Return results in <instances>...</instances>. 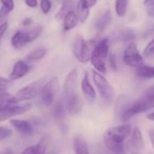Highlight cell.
Wrapping results in <instances>:
<instances>
[{"label": "cell", "instance_id": "1", "mask_svg": "<svg viewBox=\"0 0 154 154\" xmlns=\"http://www.w3.org/2000/svg\"><path fill=\"white\" fill-rule=\"evenodd\" d=\"M130 125H122L109 128L104 134V143L113 154L125 153V141L131 135Z\"/></svg>", "mask_w": 154, "mask_h": 154}, {"label": "cell", "instance_id": "2", "mask_svg": "<svg viewBox=\"0 0 154 154\" xmlns=\"http://www.w3.org/2000/svg\"><path fill=\"white\" fill-rule=\"evenodd\" d=\"M109 46L110 40L108 38L102 39L97 42L90 57V61L95 70L101 74L106 73V60L109 55Z\"/></svg>", "mask_w": 154, "mask_h": 154}, {"label": "cell", "instance_id": "3", "mask_svg": "<svg viewBox=\"0 0 154 154\" xmlns=\"http://www.w3.org/2000/svg\"><path fill=\"white\" fill-rule=\"evenodd\" d=\"M97 43V42L95 40L86 41L82 35L78 34L74 40L72 47V52L76 60L81 63L88 62Z\"/></svg>", "mask_w": 154, "mask_h": 154}, {"label": "cell", "instance_id": "4", "mask_svg": "<svg viewBox=\"0 0 154 154\" xmlns=\"http://www.w3.org/2000/svg\"><path fill=\"white\" fill-rule=\"evenodd\" d=\"M46 83V79H40L36 81L32 82L31 84L19 89L14 96L16 100L19 102H23L27 100L33 99L41 95V92Z\"/></svg>", "mask_w": 154, "mask_h": 154}, {"label": "cell", "instance_id": "5", "mask_svg": "<svg viewBox=\"0 0 154 154\" xmlns=\"http://www.w3.org/2000/svg\"><path fill=\"white\" fill-rule=\"evenodd\" d=\"M92 79H93V82H94L95 86L97 87L101 97L106 102L111 103L114 98L115 92H114L113 87L110 85V83L106 79V77L103 74H101L100 72H98L97 70H93L92 71Z\"/></svg>", "mask_w": 154, "mask_h": 154}, {"label": "cell", "instance_id": "6", "mask_svg": "<svg viewBox=\"0 0 154 154\" xmlns=\"http://www.w3.org/2000/svg\"><path fill=\"white\" fill-rule=\"evenodd\" d=\"M123 60L125 65L131 68L138 69L143 65H145L144 59L141 52L138 50L137 44L134 42H129L126 49L124 51Z\"/></svg>", "mask_w": 154, "mask_h": 154}, {"label": "cell", "instance_id": "7", "mask_svg": "<svg viewBox=\"0 0 154 154\" xmlns=\"http://www.w3.org/2000/svg\"><path fill=\"white\" fill-rule=\"evenodd\" d=\"M59 79L54 77L47 81L41 92V100L45 106H50L53 104L54 99L59 92Z\"/></svg>", "mask_w": 154, "mask_h": 154}, {"label": "cell", "instance_id": "8", "mask_svg": "<svg viewBox=\"0 0 154 154\" xmlns=\"http://www.w3.org/2000/svg\"><path fill=\"white\" fill-rule=\"evenodd\" d=\"M66 106L61 101H58L54 104L51 110V115L53 119L55 120L59 129L63 133L66 134L68 131V124L66 120Z\"/></svg>", "mask_w": 154, "mask_h": 154}, {"label": "cell", "instance_id": "9", "mask_svg": "<svg viewBox=\"0 0 154 154\" xmlns=\"http://www.w3.org/2000/svg\"><path fill=\"white\" fill-rule=\"evenodd\" d=\"M77 88H78V70L77 69H74L67 75L64 81L63 93L66 100L78 94Z\"/></svg>", "mask_w": 154, "mask_h": 154}, {"label": "cell", "instance_id": "10", "mask_svg": "<svg viewBox=\"0 0 154 154\" xmlns=\"http://www.w3.org/2000/svg\"><path fill=\"white\" fill-rule=\"evenodd\" d=\"M31 108V105L30 104H24L23 106H14L4 110H0V122L5 121L7 119L13 118L14 116L23 115L24 113H26L27 111H29Z\"/></svg>", "mask_w": 154, "mask_h": 154}, {"label": "cell", "instance_id": "11", "mask_svg": "<svg viewBox=\"0 0 154 154\" xmlns=\"http://www.w3.org/2000/svg\"><path fill=\"white\" fill-rule=\"evenodd\" d=\"M83 100L79 94L66 100V109L70 116L79 115L83 109Z\"/></svg>", "mask_w": 154, "mask_h": 154}, {"label": "cell", "instance_id": "12", "mask_svg": "<svg viewBox=\"0 0 154 154\" xmlns=\"http://www.w3.org/2000/svg\"><path fill=\"white\" fill-rule=\"evenodd\" d=\"M80 87H81L82 93H83L84 97H86V99L90 103L94 102L97 98V93L89 80V77H88V73H85V75L81 80Z\"/></svg>", "mask_w": 154, "mask_h": 154}, {"label": "cell", "instance_id": "13", "mask_svg": "<svg viewBox=\"0 0 154 154\" xmlns=\"http://www.w3.org/2000/svg\"><path fill=\"white\" fill-rule=\"evenodd\" d=\"M29 71H30V68L23 60H17L14 63L8 79L12 81L17 80L27 75Z\"/></svg>", "mask_w": 154, "mask_h": 154}, {"label": "cell", "instance_id": "14", "mask_svg": "<svg viewBox=\"0 0 154 154\" xmlns=\"http://www.w3.org/2000/svg\"><path fill=\"white\" fill-rule=\"evenodd\" d=\"M10 125L23 136H31L33 134V127L26 120L12 119Z\"/></svg>", "mask_w": 154, "mask_h": 154}, {"label": "cell", "instance_id": "15", "mask_svg": "<svg viewBox=\"0 0 154 154\" xmlns=\"http://www.w3.org/2000/svg\"><path fill=\"white\" fill-rule=\"evenodd\" d=\"M112 21H113V17H112L111 11L109 9H107L104 13H102L96 20L95 29L97 32H104L105 30H106L109 27Z\"/></svg>", "mask_w": 154, "mask_h": 154}, {"label": "cell", "instance_id": "16", "mask_svg": "<svg viewBox=\"0 0 154 154\" xmlns=\"http://www.w3.org/2000/svg\"><path fill=\"white\" fill-rule=\"evenodd\" d=\"M28 43H30V41L27 31H17L11 39V44L15 50H20Z\"/></svg>", "mask_w": 154, "mask_h": 154}, {"label": "cell", "instance_id": "17", "mask_svg": "<svg viewBox=\"0 0 154 154\" xmlns=\"http://www.w3.org/2000/svg\"><path fill=\"white\" fill-rule=\"evenodd\" d=\"M135 32L131 29H124L115 32L113 36V42H131L135 39Z\"/></svg>", "mask_w": 154, "mask_h": 154}, {"label": "cell", "instance_id": "18", "mask_svg": "<svg viewBox=\"0 0 154 154\" xmlns=\"http://www.w3.org/2000/svg\"><path fill=\"white\" fill-rule=\"evenodd\" d=\"M78 19L80 23H85L87 19L89 16L90 13V7L88 6V5L83 0H79L76 4V11H75Z\"/></svg>", "mask_w": 154, "mask_h": 154}, {"label": "cell", "instance_id": "19", "mask_svg": "<svg viewBox=\"0 0 154 154\" xmlns=\"http://www.w3.org/2000/svg\"><path fill=\"white\" fill-rule=\"evenodd\" d=\"M79 23L78 16L75 13V11H69L68 12L65 16L63 17V30L64 32H69L72 29H74L78 23Z\"/></svg>", "mask_w": 154, "mask_h": 154}, {"label": "cell", "instance_id": "20", "mask_svg": "<svg viewBox=\"0 0 154 154\" xmlns=\"http://www.w3.org/2000/svg\"><path fill=\"white\" fill-rule=\"evenodd\" d=\"M18 104V101L14 96L4 91L0 92V110H4L12 106H14Z\"/></svg>", "mask_w": 154, "mask_h": 154}, {"label": "cell", "instance_id": "21", "mask_svg": "<svg viewBox=\"0 0 154 154\" xmlns=\"http://www.w3.org/2000/svg\"><path fill=\"white\" fill-rule=\"evenodd\" d=\"M131 136H132L131 137V144H132L133 148H134L136 150L143 149L144 141H143L142 132L138 127H134V130H132Z\"/></svg>", "mask_w": 154, "mask_h": 154}, {"label": "cell", "instance_id": "22", "mask_svg": "<svg viewBox=\"0 0 154 154\" xmlns=\"http://www.w3.org/2000/svg\"><path fill=\"white\" fill-rule=\"evenodd\" d=\"M73 149L75 154H89L88 147L86 141L80 136H76L74 138Z\"/></svg>", "mask_w": 154, "mask_h": 154}, {"label": "cell", "instance_id": "23", "mask_svg": "<svg viewBox=\"0 0 154 154\" xmlns=\"http://www.w3.org/2000/svg\"><path fill=\"white\" fill-rule=\"evenodd\" d=\"M76 4V0H63L62 1V5L60 9L58 11V13L55 15V18L57 20H61L63 19V17L65 16V14L73 10V7Z\"/></svg>", "mask_w": 154, "mask_h": 154}, {"label": "cell", "instance_id": "24", "mask_svg": "<svg viewBox=\"0 0 154 154\" xmlns=\"http://www.w3.org/2000/svg\"><path fill=\"white\" fill-rule=\"evenodd\" d=\"M135 73H136L137 77L140 79H154V66L143 65V66L136 69Z\"/></svg>", "mask_w": 154, "mask_h": 154}, {"label": "cell", "instance_id": "25", "mask_svg": "<svg viewBox=\"0 0 154 154\" xmlns=\"http://www.w3.org/2000/svg\"><path fill=\"white\" fill-rule=\"evenodd\" d=\"M47 54V50L44 48H39L32 51L29 54L26 55V60L29 61H35L43 59Z\"/></svg>", "mask_w": 154, "mask_h": 154}, {"label": "cell", "instance_id": "26", "mask_svg": "<svg viewBox=\"0 0 154 154\" xmlns=\"http://www.w3.org/2000/svg\"><path fill=\"white\" fill-rule=\"evenodd\" d=\"M127 7H128V0H116L115 10L119 17L125 16L127 13Z\"/></svg>", "mask_w": 154, "mask_h": 154}, {"label": "cell", "instance_id": "27", "mask_svg": "<svg viewBox=\"0 0 154 154\" xmlns=\"http://www.w3.org/2000/svg\"><path fill=\"white\" fill-rule=\"evenodd\" d=\"M46 153V146L40 143L26 148L21 154H45Z\"/></svg>", "mask_w": 154, "mask_h": 154}, {"label": "cell", "instance_id": "28", "mask_svg": "<svg viewBox=\"0 0 154 154\" xmlns=\"http://www.w3.org/2000/svg\"><path fill=\"white\" fill-rule=\"evenodd\" d=\"M42 32V26H37L30 31H27V33H28V38H29V41L30 42H33L34 40H36Z\"/></svg>", "mask_w": 154, "mask_h": 154}, {"label": "cell", "instance_id": "29", "mask_svg": "<svg viewBox=\"0 0 154 154\" xmlns=\"http://www.w3.org/2000/svg\"><path fill=\"white\" fill-rule=\"evenodd\" d=\"M143 55L149 59L154 58V36L153 38L150 41V42L145 46V48L143 50Z\"/></svg>", "mask_w": 154, "mask_h": 154}, {"label": "cell", "instance_id": "30", "mask_svg": "<svg viewBox=\"0 0 154 154\" xmlns=\"http://www.w3.org/2000/svg\"><path fill=\"white\" fill-rule=\"evenodd\" d=\"M40 7L43 14H48L51 10V0H41Z\"/></svg>", "mask_w": 154, "mask_h": 154}, {"label": "cell", "instance_id": "31", "mask_svg": "<svg viewBox=\"0 0 154 154\" xmlns=\"http://www.w3.org/2000/svg\"><path fill=\"white\" fill-rule=\"evenodd\" d=\"M13 86V81L9 79L0 77V92H4Z\"/></svg>", "mask_w": 154, "mask_h": 154}, {"label": "cell", "instance_id": "32", "mask_svg": "<svg viewBox=\"0 0 154 154\" xmlns=\"http://www.w3.org/2000/svg\"><path fill=\"white\" fill-rule=\"evenodd\" d=\"M2 6L7 13H11L14 9V0H0Z\"/></svg>", "mask_w": 154, "mask_h": 154}, {"label": "cell", "instance_id": "33", "mask_svg": "<svg viewBox=\"0 0 154 154\" xmlns=\"http://www.w3.org/2000/svg\"><path fill=\"white\" fill-rule=\"evenodd\" d=\"M108 63H109V66L111 68L112 70L114 71H116L118 69V65H117V60H116V56L114 54V53H111L108 55Z\"/></svg>", "mask_w": 154, "mask_h": 154}, {"label": "cell", "instance_id": "34", "mask_svg": "<svg viewBox=\"0 0 154 154\" xmlns=\"http://www.w3.org/2000/svg\"><path fill=\"white\" fill-rule=\"evenodd\" d=\"M12 134H13V132L11 129L5 127V126H0V142L8 138L9 136H11Z\"/></svg>", "mask_w": 154, "mask_h": 154}, {"label": "cell", "instance_id": "35", "mask_svg": "<svg viewBox=\"0 0 154 154\" xmlns=\"http://www.w3.org/2000/svg\"><path fill=\"white\" fill-rule=\"evenodd\" d=\"M7 28H8V23H7V22H5V23L0 24V42H1L2 38H3L4 34L5 33Z\"/></svg>", "mask_w": 154, "mask_h": 154}, {"label": "cell", "instance_id": "36", "mask_svg": "<svg viewBox=\"0 0 154 154\" xmlns=\"http://www.w3.org/2000/svg\"><path fill=\"white\" fill-rule=\"evenodd\" d=\"M24 3L28 7L31 8H35L38 5V0H24Z\"/></svg>", "mask_w": 154, "mask_h": 154}, {"label": "cell", "instance_id": "37", "mask_svg": "<svg viewBox=\"0 0 154 154\" xmlns=\"http://www.w3.org/2000/svg\"><path fill=\"white\" fill-rule=\"evenodd\" d=\"M87 5H88V7H93V6H95L96 5H97V0H83Z\"/></svg>", "mask_w": 154, "mask_h": 154}, {"label": "cell", "instance_id": "38", "mask_svg": "<svg viewBox=\"0 0 154 154\" xmlns=\"http://www.w3.org/2000/svg\"><path fill=\"white\" fill-rule=\"evenodd\" d=\"M149 138H150L151 143H152V145L154 149V130H150L149 131Z\"/></svg>", "mask_w": 154, "mask_h": 154}, {"label": "cell", "instance_id": "39", "mask_svg": "<svg viewBox=\"0 0 154 154\" xmlns=\"http://www.w3.org/2000/svg\"><path fill=\"white\" fill-rule=\"evenodd\" d=\"M147 14H148V16H150V17H154V5L153 6H150V7H148V9H147Z\"/></svg>", "mask_w": 154, "mask_h": 154}, {"label": "cell", "instance_id": "40", "mask_svg": "<svg viewBox=\"0 0 154 154\" xmlns=\"http://www.w3.org/2000/svg\"><path fill=\"white\" fill-rule=\"evenodd\" d=\"M143 4L145 6L150 7V6H153L154 5V0H144Z\"/></svg>", "mask_w": 154, "mask_h": 154}, {"label": "cell", "instance_id": "41", "mask_svg": "<svg viewBox=\"0 0 154 154\" xmlns=\"http://www.w3.org/2000/svg\"><path fill=\"white\" fill-rule=\"evenodd\" d=\"M32 23V19L31 18H25L23 22H22V24L23 26H28Z\"/></svg>", "mask_w": 154, "mask_h": 154}, {"label": "cell", "instance_id": "42", "mask_svg": "<svg viewBox=\"0 0 154 154\" xmlns=\"http://www.w3.org/2000/svg\"><path fill=\"white\" fill-rule=\"evenodd\" d=\"M0 154H14V152L11 149H6L3 152H0Z\"/></svg>", "mask_w": 154, "mask_h": 154}, {"label": "cell", "instance_id": "43", "mask_svg": "<svg viewBox=\"0 0 154 154\" xmlns=\"http://www.w3.org/2000/svg\"><path fill=\"white\" fill-rule=\"evenodd\" d=\"M146 117H147V119H148V120H150V121H153L154 122V112L153 113H151V114H148V115L146 116Z\"/></svg>", "mask_w": 154, "mask_h": 154}]
</instances>
